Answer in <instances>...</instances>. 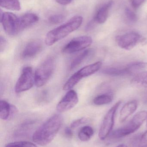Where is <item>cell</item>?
<instances>
[{
  "mask_svg": "<svg viewBox=\"0 0 147 147\" xmlns=\"http://www.w3.org/2000/svg\"><path fill=\"white\" fill-rule=\"evenodd\" d=\"M49 97V94L47 90H44L39 94L37 99L38 102H45L48 101Z\"/></svg>",
  "mask_w": 147,
  "mask_h": 147,
  "instance_id": "obj_27",
  "label": "cell"
},
{
  "mask_svg": "<svg viewBox=\"0 0 147 147\" xmlns=\"http://www.w3.org/2000/svg\"><path fill=\"white\" fill-rule=\"evenodd\" d=\"M1 22L5 32L9 35H14L20 32L19 18L9 12L1 13Z\"/></svg>",
  "mask_w": 147,
  "mask_h": 147,
  "instance_id": "obj_9",
  "label": "cell"
},
{
  "mask_svg": "<svg viewBox=\"0 0 147 147\" xmlns=\"http://www.w3.org/2000/svg\"><path fill=\"white\" fill-rule=\"evenodd\" d=\"M121 103V101L117 102L108 111L104 116L100 127L98 134L99 138L102 140L106 139L112 131L114 124L116 114Z\"/></svg>",
  "mask_w": 147,
  "mask_h": 147,
  "instance_id": "obj_6",
  "label": "cell"
},
{
  "mask_svg": "<svg viewBox=\"0 0 147 147\" xmlns=\"http://www.w3.org/2000/svg\"><path fill=\"white\" fill-rule=\"evenodd\" d=\"M102 65V62L98 61L83 67L71 76L65 83L63 90L65 91L71 90L82 79L90 76L98 71L101 69Z\"/></svg>",
  "mask_w": 147,
  "mask_h": 147,
  "instance_id": "obj_5",
  "label": "cell"
},
{
  "mask_svg": "<svg viewBox=\"0 0 147 147\" xmlns=\"http://www.w3.org/2000/svg\"><path fill=\"white\" fill-rule=\"evenodd\" d=\"M112 101V96L110 94L104 93L98 95L93 99V102L97 105L108 104Z\"/></svg>",
  "mask_w": 147,
  "mask_h": 147,
  "instance_id": "obj_22",
  "label": "cell"
},
{
  "mask_svg": "<svg viewBox=\"0 0 147 147\" xmlns=\"http://www.w3.org/2000/svg\"><path fill=\"white\" fill-rule=\"evenodd\" d=\"M72 0H56L57 3L62 5H66L70 3Z\"/></svg>",
  "mask_w": 147,
  "mask_h": 147,
  "instance_id": "obj_32",
  "label": "cell"
},
{
  "mask_svg": "<svg viewBox=\"0 0 147 147\" xmlns=\"http://www.w3.org/2000/svg\"><path fill=\"white\" fill-rule=\"evenodd\" d=\"M35 84L33 69L30 66L23 68L15 86V91L19 93L30 90Z\"/></svg>",
  "mask_w": 147,
  "mask_h": 147,
  "instance_id": "obj_8",
  "label": "cell"
},
{
  "mask_svg": "<svg viewBox=\"0 0 147 147\" xmlns=\"http://www.w3.org/2000/svg\"><path fill=\"white\" fill-rule=\"evenodd\" d=\"M92 53L91 49H87L76 57L72 61L70 65V69L72 70L80 65L85 59L89 57Z\"/></svg>",
  "mask_w": 147,
  "mask_h": 147,
  "instance_id": "obj_19",
  "label": "cell"
},
{
  "mask_svg": "<svg viewBox=\"0 0 147 147\" xmlns=\"http://www.w3.org/2000/svg\"><path fill=\"white\" fill-rule=\"evenodd\" d=\"M78 102L77 92L73 90H70L58 104L56 109L58 112H65L75 107Z\"/></svg>",
  "mask_w": 147,
  "mask_h": 147,
  "instance_id": "obj_11",
  "label": "cell"
},
{
  "mask_svg": "<svg viewBox=\"0 0 147 147\" xmlns=\"http://www.w3.org/2000/svg\"><path fill=\"white\" fill-rule=\"evenodd\" d=\"M83 21L82 16H76L66 23L48 32L46 36L45 43L48 46L54 45L76 31L80 27Z\"/></svg>",
  "mask_w": 147,
  "mask_h": 147,
  "instance_id": "obj_2",
  "label": "cell"
},
{
  "mask_svg": "<svg viewBox=\"0 0 147 147\" xmlns=\"http://www.w3.org/2000/svg\"><path fill=\"white\" fill-rule=\"evenodd\" d=\"M1 6L9 10L19 11L21 5L19 0H1Z\"/></svg>",
  "mask_w": 147,
  "mask_h": 147,
  "instance_id": "obj_21",
  "label": "cell"
},
{
  "mask_svg": "<svg viewBox=\"0 0 147 147\" xmlns=\"http://www.w3.org/2000/svg\"><path fill=\"white\" fill-rule=\"evenodd\" d=\"M42 47L43 45L40 40H32L24 47L22 52V57L25 59L34 57L41 51Z\"/></svg>",
  "mask_w": 147,
  "mask_h": 147,
  "instance_id": "obj_12",
  "label": "cell"
},
{
  "mask_svg": "<svg viewBox=\"0 0 147 147\" xmlns=\"http://www.w3.org/2000/svg\"><path fill=\"white\" fill-rule=\"evenodd\" d=\"M113 4V1L110 0L99 8L97 11L93 20L96 23L103 24L106 21L108 17L110 10Z\"/></svg>",
  "mask_w": 147,
  "mask_h": 147,
  "instance_id": "obj_14",
  "label": "cell"
},
{
  "mask_svg": "<svg viewBox=\"0 0 147 147\" xmlns=\"http://www.w3.org/2000/svg\"><path fill=\"white\" fill-rule=\"evenodd\" d=\"M63 123V117L60 115L51 117L43 123L33 136V140L40 146H45L54 140Z\"/></svg>",
  "mask_w": 147,
  "mask_h": 147,
  "instance_id": "obj_1",
  "label": "cell"
},
{
  "mask_svg": "<svg viewBox=\"0 0 147 147\" xmlns=\"http://www.w3.org/2000/svg\"><path fill=\"white\" fill-rule=\"evenodd\" d=\"M145 100H146V102H147V93H146V95H145Z\"/></svg>",
  "mask_w": 147,
  "mask_h": 147,
  "instance_id": "obj_34",
  "label": "cell"
},
{
  "mask_svg": "<svg viewBox=\"0 0 147 147\" xmlns=\"http://www.w3.org/2000/svg\"><path fill=\"white\" fill-rule=\"evenodd\" d=\"M131 147H147V130L133 142Z\"/></svg>",
  "mask_w": 147,
  "mask_h": 147,
  "instance_id": "obj_23",
  "label": "cell"
},
{
  "mask_svg": "<svg viewBox=\"0 0 147 147\" xmlns=\"http://www.w3.org/2000/svg\"><path fill=\"white\" fill-rule=\"evenodd\" d=\"M125 15L126 19L129 23L130 24H134L137 21V15L129 8L127 7L125 9Z\"/></svg>",
  "mask_w": 147,
  "mask_h": 147,
  "instance_id": "obj_25",
  "label": "cell"
},
{
  "mask_svg": "<svg viewBox=\"0 0 147 147\" xmlns=\"http://www.w3.org/2000/svg\"><path fill=\"white\" fill-rule=\"evenodd\" d=\"M64 16L62 14H55L51 16L49 18V22L51 24H58L61 23L64 20Z\"/></svg>",
  "mask_w": 147,
  "mask_h": 147,
  "instance_id": "obj_26",
  "label": "cell"
},
{
  "mask_svg": "<svg viewBox=\"0 0 147 147\" xmlns=\"http://www.w3.org/2000/svg\"><path fill=\"white\" fill-rule=\"evenodd\" d=\"M7 41L3 37L1 36L0 38V50L1 52L3 51L7 47Z\"/></svg>",
  "mask_w": 147,
  "mask_h": 147,
  "instance_id": "obj_30",
  "label": "cell"
},
{
  "mask_svg": "<svg viewBox=\"0 0 147 147\" xmlns=\"http://www.w3.org/2000/svg\"><path fill=\"white\" fill-rule=\"evenodd\" d=\"M147 119V111H140L128 123L113 132L111 136L113 138H121L133 134L140 127Z\"/></svg>",
  "mask_w": 147,
  "mask_h": 147,
  "instance_id": "obj_4",
  "label": "cell"
},
{
  "mask_svg": "<svg viewBox=\"0 0 147 147\" xmlns=\"http://www.w3.org/2000/svg\"><path fill=\"white\" fill-rule=\"evenodd\" d=\"M146 0H131V4L133 7L135 9H137L140 7Z\"/></svg>",
  "mask_w": 147,
  "mask_h": 147,
  "instance_id": "obj_29",
  "label": "cell"
},
{
  "mask_svg": "<svg viewBox=\"0 0 147 147\" xmlns=\"http://www.w3.org/2000/svg\"><path fill=\"white\" fill-rule=\"evenodd\" d=\"M55 69V61L54 59L49 57L46 59L36 69L35 72V84L37 87L44 86L47 83Z\"/></svg>",
  "mask_w": 147,
  "mask_h": 147,
  "instance_id": "obj_3",
  "label": "cell"
},
{
  "mask_svg": "<svg viewBox=\"0 0 147 147\" xmlns=\"http://www.w3.org/2000/svg\"><path fill=\"white\" fill-rule=\"evenodd\" d=\"M116 147H128L127 145H125V144H121V145H119Z\"/></svg>",
  "mask_w": 147,
  "mask_h": 147,
  "instance_id": "obj_33",
  "label": "cell"
},
{
  "mask_svg": "<svg viewBox=\"0 0 147 147\" xmlns=\"http://www.w3.org/2000/svg\"><path fill=\"white\" fill-rule=\"evenodd\" d=\"M131 85L136 88H147V71L135 75L130 82Z\"/></svg>",
  "mask_w": 147,
  "mask_h": 147,
  "instance_id": "obj_18",
  "label": "cell"
},
{
  "mask_svg": "<svg viewBox=\"0 0 147 147\" xmlns=\"http://www.w3.org/2000/svg\"><path fill=\"white\" fill-rule=\"evenodd\" d=\"M71 129L70 127H67L65 129L64 134L67 138H72L73 136V132H72Z\"/></svg>",
  "mask_w": 147,
  "mask_h": 147,
  "instance_id": "obj_31",
  "label": "cell"
},
{
  "mask_svg": "<svg viewBox=\"0 0 147 147\" xmlns=\"http://www.w3.org/2000/svg\"><path fill=\"white\" fill-rule=\"evenodd\" d=\"M147 120V122H146V123H146V126H147V120Z\"/></svg>",
  "mask_w": 147,
  "mask_h": 147,
  "instance_id": "obj_35",
  "label": "cell"
},
{
  "mask_svg": "<svg viewBox=\"0 0 147 147\" xmlns=\"http://www.w3.org/2000/svg\"><path fill=\"white\" fill-rule=\"evenodd\" d=\"M87 121V119L85 118H80L75 120L70 125V127L71 128H75L79 126H80L82 124L85 123Z\"/></svg>",
  "mask_w": 147,
  "mask_h": 147,
  "instance_id": "obj_28",
  "label": "cell"
},
{
  "mask_svg": "<svg viewBox=\"0 0 147 147\" xmlns=\"http://www.w3.org/2000/svg\"><path fill=\"white\" fill-rule=\"evenodd\" d=\"M39 17L33 13L25 14L19 18V29L20 31L33 25L39 21Z\"/></svg>",
  "mask_w": 147,
  "mask_h": 147,
  "instance_id": "obj_17",
  "label": "cell"
},
{
  "mask_svg": "<svg viewBox=\"0 0 147 147\" xmlns=\"http://www.w3.org/2000/svg\"><path fill=\"white\" fill-rule=\"evenodd\" d=\"M5 147H38L32 142L27 141H18L10 142L6 145Z\"/></svg>",
  "mask_w": 147,
  "mask_h": 147,
  "instance_id": "obj_24",
  "label": "cell"
},
{
  "mask_svg": "<svg viewBox=\"0 0 147 147\" xmlns=\"http://www.w3.org/2000/svg\"><path fill=\"white\" fill-rule=\"evenodd\" d=\"M94 133V129L91 127L84 126L79 130L78 133V137L82 141H88L93 136Z\"/></svg>",
  "mask_w": 147,
  "mask_h": 147,
  "instance_id": "obj_20",
  "label": "cell"
},
{
  "mask_svg": "<svg viewBox=\"0 0 147 147\" xmlns=\"http://www.w3.org/2000/svg\"><path fill=\"white\" fill-rule=\"evenodd\" d=\"M138 107V102L135 100L129 101L123 106L120 112V120L121 123L125 121L130 116L133 114Z\"/></svg>",
  "mask_w": 147,
  "mask_h": 147,
  "instance_id": "obj_16",
  "label": "cell"
},
{
  "mask_svg": "<svg viewBox=\"0 0 147 147\" xmlns=\"http://www.w3.org/2000/svg\"><path fill=\"white\" fill-rule=\"evenodd\" d=\"M103 73L111 76H123L135 75V70L133 63L126 65L125 67H111L104 69Z\"/></svg>",
  "mask_w": 147,
  "mask_h": 147,
  "instance_id": "obj_13",
  "label": "cell"
},
{
  "mask_svg": "<svg viewBox=\"0 0 147 147\" xmlns=\"http://www.w3.org/2000/svg\"><path fill=\"white\" fill-rule=\"evenodd\" d=\"M17 112L14 105L9 104L5 100L0 102V117L3 120H7L13 117Z\"/></svg>",
  "mask_w": 147,
  "mask_h": 147,
  "instance_id": "obj_15",
  "label": "cell"
},
{
  "mask_svg": "<svg viewBox=\"0 0 147 147\" xmlns=\"http://www.w3.org/2000/svg\"><path fill=\"white\" fill-rule=\"evenodd\" d=\"M92 43L91 37L82 36L74 38L68 42L62 49L65 53H72L80 51L89 47Z\"/></svg>",
  "mask_w": 147,
  "mask_h": 147,
  "instance_id": "obj_10",
  "label": "cell"
},
{
  "mask_svg": "<svg viewBox=\"0 0 147 147\" xmlns=\"http://www.w3.org/2000/svg\"><path fill=\"white\" fill-rule=\"evenodd\" d=\"M145 39L140 33L131 32L125 34L118 35L116 38V42L119 47L126 50H130L142 44Z\"/></svg>",
  "mask_w": 147,
  "mask_h": 147,
  "instance_id": "obj_7",
  "label": "cell"
}]
</instances>
